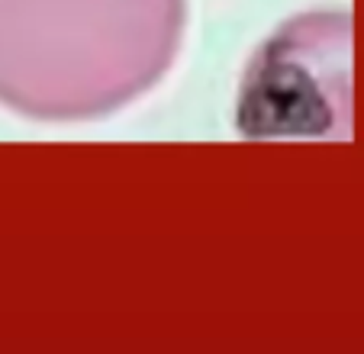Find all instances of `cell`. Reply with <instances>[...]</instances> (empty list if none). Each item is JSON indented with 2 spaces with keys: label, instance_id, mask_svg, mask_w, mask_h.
I'll use <instances>...</instances> for the list:
<instances>
[{
  "label": "cell",
  "instance_id": "1",
  "mask_svg": "<svg viewBox=\"0 0 364 354\" xmlns=\"http://www.w3.org/2000/svg\"><path fill=\"white\" fill-rule=\"evenodd\" d=\"M184 0H0V107L100 119L145 97L184 45Z\"/></svg>",
  "mask_w": 364,
  "mask_h": 354
}]
</instances>
